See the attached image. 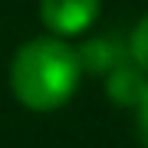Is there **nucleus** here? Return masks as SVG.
I'll return each instance as SVG.
<instances>
[{
  "instance_id": "nucleus-1",
  "label": "nucleus",
  "mask_w": 148,
  "mask_h": 148,
  "mask_svg": "<svg viewBox=\"0 0 148 148\" xmlns=\"http://www.w3.org/2000/svg\"><path fill=\"white\" fill-rule=\"evenodd\" d=\"M82 63L63 36H36L10 59V89L23 109L56 112L79 89Z\"/></svg>"
},
{
  "instance_id": "nucleus-4",
  "label": "nucleus",
  "mask_w": 148,
  "mask_h": 148,
  "mask_svg": "<svg viewBox=\"0 0 148 148\" xmlns=\"http://www.w3.org/2000/svg\"><path fill=\"white\" fill-rule=\"evenodd\" d=\"M76 53H79L82 73H99V76H106L109 69H115L122 63V59H128V49H122V43L112 40V36H92V40H86Z\"/></svg>"
},
{
  "instance_id": "nucleus-2",
  "label": "nucleus",
  "mask_w": 148,
  "mask_h": 148,
  "mask_svg": "<svg viewBox=\"0 0 148 148\" xmlns=\"http://www.w3.org/2000/svg\"><path fill=\"white\" fill-rule=\"evenodd\" d=\"M99 16V0H40V20L53 36H82Z\"/></svg>"
},
{
  "instance_id": "nucleus-6",
  "label": "nucleus",
  "mask_w": 148,
  "mask_h": 148,
  "mask_svg": "<svg viewBox=\"0 0 148 148\" xmlns=\"http://www.w3.org/2000/svg\"><path fill=\"white\" fill-rule=\"evenodd\" d=\"M135 112H138V138H142V145L148 148V92H145L142 106H138Z\"/></svg>"
},
{
  "instance_id": "nucleus-3",
  "label": "nucleus",
  "mask_w": 148,
  "mask_h": 148,
  "mask_svg": "<svg viewBox=\"0 0 148 148\" xmlns=\"http://www.w3.org/2000/svg\"><path fill=\"white\" fill-rule=\"evenodd\" d=\"M148 92V79L145 73L138 69L132 59H122L115 69L106 73V95L115 106H125V109H138Z\"/></svg>"
},
{
  "instance_id": "nucleus-5",
  "label": "nucleus",
  "mask_w": 148,
  "mask_h": 148,
  "mask_svg": "<svg viewBox=\"0 0 148 148\" xmlns=\"http://www.w3.org/2000/svg\"><path fill=\"white\" fill-rule=\"evenodd\" d=\"M128 59L148 76V13L135 23V30H132V40H128Z\"/></svg>"
}]
</instances>
